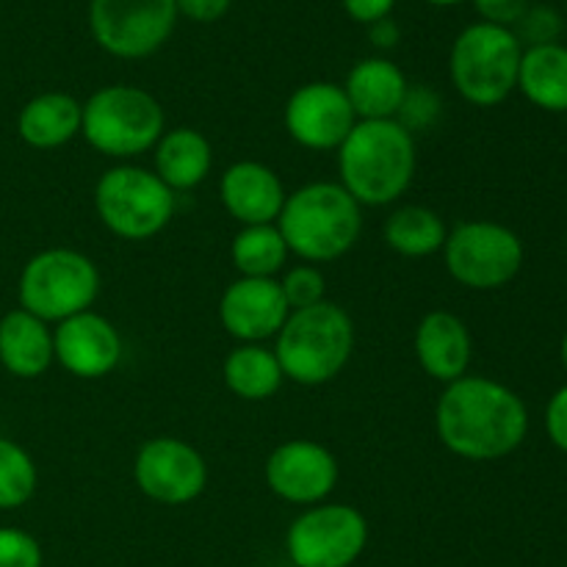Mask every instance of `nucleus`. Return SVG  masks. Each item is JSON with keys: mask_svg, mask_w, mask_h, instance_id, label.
I'll list each match as a JSON object with an SVG mask.
<instances>
[{"mask_svg": "<svg viewBox=\"0 0 567 567\" xmlns=\"http://www.w3.org/2000/svg\"><path fill=\"white\" fill-rule=\"evenodd\" d=\"M426 3H432V6H457V3H463V0H426Z\"/></svg>", "mask_w": 567, "mask_h": 567, "instance_id": "36", "label": "nucleus"}, {"mask_svg": "<svg viewBox=\"0 0 567 567\" xmlns=\"http://www.w3.org/2000/svg\"><path fill=\"white\" fill-rule=\"evenodd\" d=\"M341 3L354 22L371 25V22L385 20L393 11V6H396V0H341Z\"/></svg>", "mask_w": 567, "mask_h": 567, "instance_id": "34", "label": "nucleus"}, {"mask_svg": "<svg viewBox=\"0 0 567 567\" xmlns=\"http://www.w3.org/2000/svg\"><path fill=\"white\" fill-rule=\"evenodd\" d=\"M291 316L280 280L271 277H238L219 299V321L236 341L260 343L275 338Z\"/></svg>", "mask_w": 567, "mask_h": 567, "instance_id": "15", "label": "nucleus"}, {"mask_svg": "<svg viewBox=\"0 0 567 567\" xmlns=\"http://www.w3.org/2000/svg\"><path fill=\"white\" fill-rule=\"evenodd\" d=\"M559 354H563V365H565V371H567V332H565V338H563V347H559Z\"/></svg>", "mask_w": 567, "mask_h": 567, "instance_id": "37", "label": "nucleus"}, {"mask_svg": "<svg viewBox=\"0 0 567 567\" xmlns=\"http://www.w3.org/2000/svg\"><path fill=\"white\" fill-rule=\"evenodd\" d=\"M37 482L39 474L31 454L9 437H0V509L9 513L31 502Z\"/></svg>", "mask_w": 567, "mask_h": 567, "instance_id": "27", "label": "nucleus"}, {"mask_svg": "<svg viewBox=\"0 0 567 567\" xmlns=\"http://www.w3.org/2000/svg\"><path fill=\"white\" fill-rule=\"evenodd\" d=\"M0 567H42V548L37 537L0 526Z\"/></svg>", "mask_w": 567, "mask_h": 567, "instance_id": "29", "label": "nucleus"}, {"mask_svg": "<svg viewBox=\"0 0 567 567\" xmlns=\"http://www.w3.org/2000/svg\"><path fill=\"white\" fill-rule=\"evenodd\" d=\"M341 186L360 205H391L415 175V138L399 120H360L338 147Z\"/></svg>", "mask_w": 567, "mask_h": 567, "instance_id": "2", "label": "nucleus"}, {"mask_svg": "<svg viewBox=\"0 0 567 567\" xmlns=\"http://www.w3.org/2000/svg\"><path fill=\"white\" fill-rule=\"evenodd\" d=\"M83 105L66 92L37 94L22 105L17 116V133L28 147L55 150L81 133Z\"/></svg>", "mask_w": 567, "mask_h": 567, "instance_id": "21", "label": "nucleus"}, {"mask_svg": "<svg viewBox=\"0 0 567 567\" xmlns=\"http://www.w3.org/2000/svg\"><path fill=\"white\" fill-rule=\"evenodd\" d=\"M100 221L125 241H144L164 230L175 216V192L155 172L114 166L94 186Z\"/></svg>", "mask_w": 567, "mask_h": 567, "instance_id": "8", "label": "nucleus"}, {"mask_svg": "<svg viewBox=\"0 0 567 567\" xmlns=\"http://www.w3.org/2000/svg\"><path fill=\"white\" fill-rule=\"evenodd\" d=\"M354 125L358 116L338 83H305L286 103V131L308 150H338Z\"/></svg>", "mask_w": 567, "mask_h": 567, "instance_id": "13", "label": "nucleus"}, {"mask_svg": "<svg viewBox=\"0 0 567 567\" xmlns=\"http://www.w3.org/2000/svg\"><path fill=\"white\" fill-rule=\"evenodd\" d=\"M474 6L482 14V22L509 28L518 25L524 11L529 9V0H474Z\"/></svg>", "mask_w": 567, "mask_h": 567, "instance_id": "31", "label": "nucleus"}, {"mask_svg": "<svg viewBox=\"0 0 567 567\" xmlns=\"http://www.w3.org/2000/svg\"><path fill=\"white\" fill-rule=\"evenodd\" d=\"M365 543L369 524L349 504H316L293 520L286 535L288 557L297 567H352Z\"/></svg>", "mask_w": 567, "mask_h": 567, "instance_id": "10", "label": "nucleus"}, {"mask_svg": "<svg viewBox=\"0 0 567 567\" xmlns=\"http://www.w3.org/2000/svg\"><path fill=\"white\" fill-rule=\"evenodd\" d=\"M382 236L388 247L404 258H430L441 252L449 230L435 210L424 205H402L385 219Z\"/></svg>", "mask_w": 567, "mask_h": 567, "instance_id": "25", "label": "nucleus"}, {"mask_svg": "<svg viewBox=\"0 0 567 567\" xmlns=\"http://www.w3.org/2000/svg\"><path fill=\"white\" fill-rule=\"evenodd\" d=\"M354 116L365 122L371 120H396L408 100V78L393 61L388 59H363L352 66L343 83Z\"/></svg>", "mask_w": 567, "mask_h": 567, "instance_id": "19", "label": "nucleus"}, {"mask_svg": "<svg viewBox=\"0 0 567 567\" xmlns=\"http://www.w3.org/2000/svg\"><path fill=\"white\" fill-rule=\"evenodd\" d=\"M435 430L452 454L471 463H491L526 441L529 413L524 399L502 382L460 377L437 399Z\"/></svg>", "mask_w": 567, "mask_h": 567, "instance_id": "1", "label": "nucleus"}, {"mask_svg": "<svg viewBox=\"0 0 567 567\" xmlns=\"http://www.w3.org/2000/svg\"><path fill=\"white\" fill-rule=\"evenodd\" d=\"M133 476L147 498L166 507H183L203 496L208 465L192 443L181 437H153L138 449Z\"/></svg>", "mask_w": 567, "mask_h": 567, "instance_id": "12", "label": "nucleus"}, {"mask_svg": "<svg viewBox=\"0 0 567 567\" xmlns=\"http://www.w3.org/2000/svg\"><path fill=\"white\" fill-rule=\"evenodd\" d=\"M155 175L172 188V192H188L197 188L214 166V150L210 142L194 127H172L155 144Z\"/></svg>", "mask_w": 567, "mask_h": 567, "instance_id": "22", "label": "nucleus"}, {"mask_svg": "<svg viewBox=\"0 0 567 567\" xmlns=\"http://www.w3.org/2000/svg\"><path fill=\"white\" fill-rule=\"evenodd\" d=\"M221 203L227 214L244 227L277 225L286 205V186L275 169L258 161H238L227 166L219 183Z\"/></svg>", "mask_w": 567, "mask_h": 567, "instance_id": "17", "label": "nucleus"}, {"mask_svg": "<svg viewBox=\"0 0 567 567\" xmlns=\"http://www.w3.org/2000/svg\"><path fill=\"white\" fill-rule=\"evenodd\" d=\"M546 432L557 449L567 454V385L559 388L546 408Z\"/></svg>", "mask_w": 567, "mask_h": 567, "instance_id": "32", "label": "nucleus"}, {"mask_svg": "<svg viewBox=\"0 0 567 567\" xmlns=\"http://www.w3.org/2000/svg\"><path fill=\"white\" fill-rule=\"evenodd\" d=\"M446 269L471 291H496L513 282L524 266V244L509 227L476 219L454 227L443 244Z\"/></svg>", "mask_w": 567, "mask_h": 567, "instance_id": "9", "label": "nucleus"}, {"mask_svg": "<svg viewBox=\"0 0 567 567\" xmlns=\"http://www.w3.org/2000/svg\"><path fill=\"white\" fill-rule=\"evenodd\" d=\"M83 138L109 158H136L164 136V109L138 86H105L83 105Z\"/></svg>", "mask_w": 567, "mask_h": 567, "instance_id": "6", "label": "nucleus"}, {"mask_svg": "<svg viewBox=\"0 0 567 567\" xmlns=\"http://www.w3.org/2000/svg\"><path fill=\"white\" fill-rule=\"evenodd\" d=\"M518 28L529 48H535V44H551L563 31V20L551 6H529L518 20Z\"/></svg>", "mask_w": 567, "mask_h": 567, "instance_id": "30", "label": "nucleus"}, {"mask_svg": "<svg viewBox=\"0 0 567 567\" xmlns=\"http://www.w3.org/2000/svg\"><path fill=\"white\" fill-rule=\"evenodd\" d=\"M53 360V332L48 321L22 308L9 310L0 319V365L9 374L20 380H37Z\"/></svg>", "mask_w": 567, "mask_h": 567, "instance_id": "20", "label": "nucleus"}, {"mask_svg": "<svg viewBox=\"0 0 567 567\" xmlns=\"http://www.w3.org/2000/svg\"><path fill=\"white\" fill-rule=\"evenodd\" d=\"M266 485L282 502L316 507L336 491L338 463L321 443L288 441L266 460Z\"/></svg>", "mask_w": 567, "mask_h": 567, "instance_id": "14", "label": "nucleus"}, {"mask_svg": "<svg viewBox=\"0 0 567 567\" xmlns=\"http://www.w3.org/2000/svg\"><path fill=\"white\" fill-rule=\"evenodd\" d=\"M280 288L282 297H286L288 310H305L324 302L327 280L316 266L302 264L286 271V277L280 280Z\"/></svg>", "mask_w": 567, "mask_h": 567, "instance_id": "28", "label": "nucleus"}, {"mask_svg": "<svg viewBox=\"0 0 567 567\" xmlns=\"http://www.w3.org/2000/svg\"><path fill=\"white\" fill-rule=\"evenodd\" d=\"M369 39H371V44H377V48H382V50L396 48V44H399V25L391 20V17H385V20H380V22H371Z\"/></svg>", "mask_w": 567, "mask_h": 567, "instance_id": "35", "label": "nucleus"}, {"mask_svg": "<svg viewBox=\"0 0 567 567\" xmlns=\"http://www.w3.org/2000/svg\"><path fill=\"white\" fill-rule=\"evenodd\" d=\"M233 266L241 277H271L286 266L288 247L277 225H249L230 244Z\"/></svg>", "mask_w": 567, "mask_h": 567, "instance_id": "26", "label": "nucleus"}, {"mask_svg": "<svg viewBox=\"0 0 567 567\" xmlns=\"http://www.w3.org/2000/svg\"><path fill=\"white\" fill-rule=\"evenodd\" d=\"M277 230L288 252L308 264H330L358 244L363 214L341 183H308L286 197Z\"/></svg>", "mask_w": 567, "mask_h": 567, "instance_id": "3", "label": "nucleus"}, {"mask_svg": "<svg viewBox=\"0 0 567 567\" xmlns=\"http://www.w3.org/2000/svg\"><path fill=\"white\" fill-rule=\"evenodd\" d=\"M518 89L529 103L543 111H567V48L535 44L524 50L518 70Z\"/></svg>", "mask_w": 567, "mask_h": 567, "instance_id": "23", "label": "nucleus"}, {"mask_svg": "<svg viewBox=\"0 0 567 567\" xmlns=\"http://www.w3.org/2000/svg\"><path fill=\"white\" fill-rule=\"evenodd\" d=\"M280 360L260 343H241L225 360V385L244 402L271 399L282 385Z\"/></svg>", "mask_w": 567, "mask_h": 567, "instance_id": "24", "label": "nucleus"}, {"mask_svg": "<svg viewBox=\"0 0 567 567\" xmlns=\"http://www.w3.org/2000/svg\"><path fill=\"white\" fill-rule=\"evenodd\" d=\"M233 0H175L177 14L194 22H216L227 14Z\"/></svg>", "mask_w": 567, "mask_h": 567, "instance_id": "33", "label": "nucleus"}, {"mask_svg": "<svg viewBox=\"0 0 567 567\" xmlns=\"http://www.w3.org/2000/svg\"><path fill=\"white\" fill-rule=\"evenodd\" d=\"M354 349V324L336 302L291 310L277 332L275 354L282 377L297 385H324L336 380Z\"/></svg>", "mask_w": 567, "mask_h": 567, "instance_id": "4", "label": "nucleus"}, {"mask_svg": "<svg viewBox=\"0 0 567 567\" xmlns=\"http://www.w3.org/2000/svg\"><path fill=\"white\" fill-rule=\"evenodd\" d=\"M175 0H92L94 42L116 59H147L175 31Z\"/></svg>", "mask_w": 567, "mask_h": 567, "instance_id": "11", "label": "nucleus"}, {"mask_svg": "<svg viewBox=\"0 0 567 567\" xmlns=\"http://www.w3.org/2000/svg\"><path fill=\"white\" fill-rule=\"evenodd\" d=\"M471 332L463 319L449 310H432L415 330V358L426 377L437 382H457L471 365Z\"/></svg>", "mask_w": 567, "mask_h": 567, "instance_id": "18", "label": "nucleus"}, {"mask_svg": "<svg viewBox=\"0 0 567 567\" xmlns=\"http://www.w3.org/2000/svg\"><path fill=\"white\" fill-rule=\"evenodd\" d=\"M520 55L524 48L518 33L491 22H474L452 44L449 72L454 89L471 105L493 109L518 89Z\"/></svg>", "mask_w": 567, "mask_h": 567, "instance_id": "5", "label": "nucleus"}, {"mask_svg": "<svg viewBox=\"0 0 567 567\" xmlns=\"http://www.w3.org/2000/svg\"><path fill=\"white\" fill-rule=\"evenodd\" d=\"M53 354L66 374L78 380H103L120 365L122 336L105 316L86 310L55 327Z\"/></svg>", "mask_w": 567, "mask_h": 567, "instance_id": "16", "label": "nucleus"}, {"mask_svg": "<svg viewBox=\"0 0 567 567\" xmlns=\"http://www.w3.org/2000/svg\"><path fill=\"white\" fill-rule=\"evenodd\" d=\"M17 293L22 310L61 324L92 308L100 293V271L92 258L75 249H44L25 264Z\"/></svg>", "mask_w": 567, "mask_h": 567, "instance_id": "7", "label": "nucleus"}]
</instances>
